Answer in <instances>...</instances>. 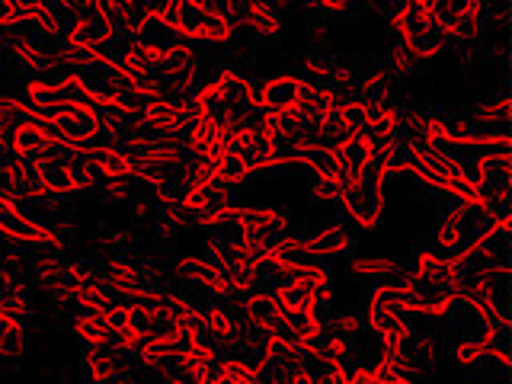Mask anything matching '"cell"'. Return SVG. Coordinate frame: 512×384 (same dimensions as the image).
Listing matches in <instances>:
<instances>
[{
    "label": "cell",
    "instance_id": "6da1fadb",
    "mask_svg": "<svg viewBox=\"0 0 512 384\" xmlns=\"http://www.w3.org/2000/svg\"><path fill=\"white\" fill-rule=\"evenodd\" d=\"M394 36L397 42L407 48L413 58H432L439 55L442 48L452 42L448 39V32L442 29V23L432 16V7L429 4H404L397 13H394Z\"/></svg>",
    "mask_w": 512,
    "mask_h": 384
},
{
    "label": "cell",
    "instance_id": "7a4b0ae2",
    "mask_svg": "<svg viewBox=\"0 0 512 384\" xmlns=\"http://www.w3.org/2000/svg\"><path fill=\"white\" fill-rule=\"evenodd\" d=\"M384 160L372 157L368 167L352 180L349 186H343L340 192V205H346V215L362 224V228H375L378 218H381V208H384Z\"/></svg>",
    "mask_w": 512,
    "mask_h": 384
},
{
    "label": "cell",
    "instance_id": "3957f363",
    "mask_svg": "<svg viewBox=\"0 0 512 384\" xmlns=\"http://www.w3.org/2000/svg\"><path fill=\"white\" fill-rule=\"evenodd\" d=\"M154 13L164 20L167 26H173L186 42H228L231 29L224 26L215 13H208L205 4H160L154 7Z\"/></svg>",
    "mask_w": 512,
    "mask_h": 384
},
{
    "label": "cell",
    "instance_id": "277c9868",
    "mask_svg": "<svg viewBox=\"0 0 512 384\" xmlns=\"http://www.w3.org/2000/svg\"><path fill=\"white\" fill-rule=\"evenodd\" d=\"M509 144H500L496 151L484 154L474 164L471 173V186H474V199L490 208L496 202H509Z\"/></svg>",
    "mask_w": 512,
    "mask_h": 384
},
{
    "label": "cell",
    "instance_id": "5b68a950",
    "mask_svg": "<svg viewBox=\"0 0 512 384\" xmlns=\"http://www.w3.org/2000/svg\"><path fill=\"white\" fill-rule=\"evenodd\" d=\"M39 122L45 125L48 138L58 144H71V148H90V141L100 132L90 106H64Z\"/></svg>",
    "mask_w": 512,
    "mask_h": 384
},
{
    "label": "cell",
    "instance_id": "8992f818",
    "mask_svg": "<svg viewBox=\"0 0 512 384\" xmlns=\"http://www.w3.org/2000/svg\"><path fill=\"white\" fill-rule=\"evenodd\" d=\"M74 80L87 90V96L93 103H112V100H116V93L128 84L119 68H112V64H106L103 58H96V55H90L87 61L77 64Z\"/></svg>",
    "mask_w": 512,
    "mask_h": 384
},
{
    "label": "cell",
    "instance_id": "52a82bcc",
    "mask_svg": "<svg viewBox=\"0 0 512 384\" xmlns=\"http://www.w3.org/2000/svg\"><path fill=\"white\" fill-rule=\"evenodd\" d=\"M77 10V26L71 32V48L77 52H96L109 36H112V23L109 16L103 13V4H74Z\"/></svg>",
    "mask_w": 512,
    "mask_h": 384
},
{
    "label": "cell",
    "instance_id": "ba28073f",
    "mask_svg": "<svg viewBox=\"0 0 512 384\" xmlns=\"http://www.w3.org/2000/svg\"><path fill=\"white\" fill-rule=\"evenodd\" d=\"M0 234L10 237L13 244H29V247L32 244H55V240L42 228H36V224L16 208V202L10 196H4V192H0Z\"/></svg>",
    "mask_w": 512,
    "mask_h": 384
},
{
    "label": "cell",
    "instance_id": "9c48e42d",
    "mask_svg": "<svg viewBox=\"0 0 512 384\" xmlns=\"http://www.w3.org/2000/svg\"><path fill=\"white\" fill-rule=\"evenodd\" d=\"M228 151L240 157V164L250 170H266L276 164V154H272V141L266 132H234L228 135Z\"/></svg>",
    "mask_w": 512,
    "mask_h": 384
},
{
    "label": "cell",
    "instance_id": "30bf717a",
    "mask_svg": "<svg viewBox=\"0 0 512 384\" xmlns=\"http://www.w3.org/2000/svg\"><path fill=\"white\" fill-rule=\"evenodd\" d=\"M301 77H269L266 84L256 90V106H260L266 116H282V112L298 106V93H301Z\"/></svg>",
    "mask_w": 512,
    "mask_h": 384
},
{
    "label": "cell",
    "instance_id": "8fae6325",
    "mask_svg": "<svg viewBox=\"0 0 512 384\" xmlns=\"http://www.w3.org/2000/svg\"><path fill=\"white\" fill-rule=\"evenodd\" d=\"M135 42L144 48V52H151V55H157V58H167L170 52H176L186 39L176 32L173 26H167L164 20H160L157 13H151L148 20L141 23V29L135 32Z\"/></svg>",
    "mask_w": 512,
    "mask_h": 384
},
{
    "label": "cell",
    "instance_id": "7c38bea8",
    "mask_svg": "<svg viewBox=\"0 0 512 384\" xmlns=\"http://www.w3.org/2000/svg\"><path fill=\"white\" fill-rule=\"evenodd\" d=\"M141 119L160 128V132L167 135H176V138H186L189 132V122H192V106H176V103H167V100H151L144 106Z\"/></svg>",
    "mask_w": 512,
    "mask_h": 384
},
{
    "label": "cell",
    "instance_id": "4fadbf2b",
    "mask_svg": "<svg viewBox=\"0 0 512 384\" xmlns=\"http://www.w3.org/2000/svg\"><path fill=\"white\" fill-rule=\"evenodd\" d=\"M48 144H52V138H48L45 125H42L39 119H29V122H23V125L13 132V138H10V151H13L16 157H23V160H39V157L45 154Z\"/></svg>",
    "mask_w": 512,
    "mask_h": 384
},
{
    "label": "cell",
    "instance_id": "5bb4252c",
    "mask_svg": "<svg viewBox=\"0 0 512 384\" xmlns=\"http://www.w3.org/2000/svg\"><path fill=\"white\" fill-rule=\"evenodd\" d=\"M304 247H308L317 260H330V256H343L352 247V234L346 224H330V228L304 237Z\"/></svg>",
    "mask_w": 512,
    "mask_h": 384
},
{
    "label": "cell",
    "instance_id": "9a60e30c",
    "mask_svg": "<svg viewBox=\"0 0 512 384\" xmlns=\"http://www.w3.org/2000/svg\"><path fill=\"white\" fill-rule=\"evenodd\" d=\"M340 106L336 103V96L327 90V87H320V84H308V80H304L301 84V93H298V112L304 119H311V122H320L324 116H330V112Z\"/></svg>",
    "mask_w": 512,
    "mask_h": 384
},
{
    "label": "cell",
    "instance_id": "2e32d148",
    "mask_svg": "<svg viewBox=\"0 0 512 384\" xmlns=\"http://www.w3.org/2000/svg\"><path fill=\"white\" fill-rule=\"evenodd\" d=\"M349 272L359 279H368V282H388L394 276H400V263L394 260V256H352L349 260Z\"/></svg>",
    "mask_w": 512,
    "mask_h": 384
},
{
    "label": "cell",
    "instance_id": "e0dca14e",
    "mask_svg": "<svg viewBox=\"0 0 512 384\" xmlns=\"http://www.w3.org/2000/svg\"><path fill=\"white\" fill-rule=\"evenodd\" d=\"M240 311H244V320H250L253 327L260 330H272L279 324L282 317V304L276 301V295H247L244 304H240Z\"/></svg>",
    "mask_w": 512,
    "mask_h": 384
},
{
    "label": "cell",
    "instance_id": "ac0fdd59",
    "mask_svg": "<svg viewBox=\"0 0 512 384\" xmlns=\"http://www.w3.org/2000/svg\"><path fill=\"white\" fill-rule=\"evenodd\" d=\"M90 160L96 173H100V183L106 180H132V160H128L119 148H93Z\"/></svg>",
    "mask_w": 512,
    "mask_h": 384
},
{
    "label": "cell",
    "instance_id": "d6986e66",
    "mask_svg": "<svg viewBox=\"0 0 512 384\" xmlns=\"http://www.w3.org/2000/svg\"><path fill=\"white\" fill-rule=\"evenodd\" d=\"M74 333L84 340L87 346H112V349H122L119 346V333L106 327V320L100 314H80L74 320Z\"/></svg>",
    "mask_w": 512,
    "mask_h": 384
},
{
    "label": "cell",
    "instance_id": "ffe728a7",
    "mask_svg": "<svg viewBox=\"0 0 512 384\" xmlns=\"http://www.w3.org/2000/svg\"><path fill=\"white\" fill-rule=\"evenodd\" d=\"M103 13L109 16L112 29L132 32L135 36V32L141 29V23L154 13V7L151 4H103Z\"/></svg>",
    "mask_w": 512,
    "mask_h": 384
},
{
    "label": "cell",
    "instance_id": "44dd1931",
    "mask_svg": "<svg viewBox=\"0 0 512 384\" xmlns=\"http://www.w3.org/2000/svg\"><path fill=\"white\" fill-rule=\"evenodd\" d=\"M336 164H340V173L346 176V183H352L356 176L368 167V160H372V151H368V144L362 138H349L343 148H336Z\"/></svg>",
    "mask_w": 512,
    "mask_h": 384
},
{
    "label": "cell",
    "instance_id": "7402d4cb",
    "mask_svg": "<svg viewBox=\"0 0 512 384\" xmlns=\"http://www.w3.org/2000/svg\"><path fill=\"white\" fill-rule=\"evenodd\" d=\"M282 327L292 330L298 336L301 346H311L320 333H324V320H320L317 311H282Z\"/></svg>",
    "mask_w": 512,
    "mask_h": 384
},
{
    "label": "cell",
    "instance_id": "603a6c76",
    "mask_svg": "<svg viewBox=\"0 0 512 384\" xmlns=\"http://www.w3.org/2000/svg\"><path fill=\"white\" fill-rule=\"evenodd\" d=\"M349 138H356L349 132V125L343 119V109L336 106L330 116L320 119V141H317V148H324V151H336V148H343V144Z\"/></svg>",
    "mask_w": 512,
    "mask_h": 384
},
{
    "label": "cell",
    "instance_id": "cb8c5ba5",
    "mask_svg": "<svg viewBox=\"0 0 512 384\" xmlns=\"http://www.w3.org/2000/svg\"><path fill=\"white\" fill-rule=\"evenodd\" d=\"M132 48H135V36L132 32H119V29H112V36L96 48V58H103L106 64H112V68H125V61L128 55H132Z\"/></svg>",
    "mask_w": 512,
    "mask_h": 384
},
{
    "label": "cell",
    "instance_id": "d4e9b609",
    "mask_svg": "<svg viewBox=\"0 0 512 384\" xmlns=\"http://www.w3.org/2000/svg\"><path fill=\"white\" fill-rule=\"evenodd\" d=\"M244 26H250L256 36H276L279 26H282V16L276 7L269 4H247L244 7Z\"/></svg>",
    "mask_w": 512,
    "mask_h": 384
},
{
    "label": "cell",
    "instance_id": "484cf974",
    "mask_svg": "<svg viewBox=\"0 0 512 384\" xmlns=\"http://www.w3.org/2000/svg\"><path fill=\"white\" fill-rule=\"evenodd\" d=\"M208 164H212V183L221 186V189H231V186L247 180V167L240 164V157L231 154V151L215 157V160H208Z\"/></svg>",
    "mask_w": 512,
    "mask_h": 384
},
{
    "label": "cell",
    "instance_id": "4316f807",
    "mask_svg": "<svg viewBox=\"0 0 512 384\" xmlns=\"http://www.w3.org/2000/svg\"><path fill=\"white\" fill-rule=\"evenodd\" d=\"M256 372L250 365H244L240 359L224 356L215 362V372H212V384H253Z\"/></svg>",
    "mask_w": 512,
    "mask_h": 384
},
{
    "label": "cell",
    "instance_id": "83f0119b",
    "mask_svg": "<svg viewBox=\"0 0 512 384\" xmlns=\"http://www.w3.org/2000/svg\"><path fill=\"white\" fill-rule=\"evenodd\" d=\"M26 352V327L13 324L4 314H0V356L4 359H16Z\"/></svg>",
    "mask_w": 512,
    "mask_h": 384
},
{
    "label": "cell",
    "instance_id": "f1b7e54d",
    "mask_svg": "<svg viewBox=\"0 0 512 384\" xmlns=\"http://www.w3.org/2000/svg\"><path fill=\"white\" fill-rule=\"evenodd\" d=\"M484 349H487L490 359H496L500 365H509V320H500V324H493L487 330Z\"/></svg>",
    "mask_w": 512,
    "mask_h": 384
},
{
    "label": "cell",
    "instance_id": "f546056e",
    "mask_svg": "<svg viewBox=\"0 0 512 384\" xmlns=\"http://www.w3.org/2000/svg\"><path fill=\"white\" fill-rule=\"evenodd\" d=\"M484 356H487L484 340H461V343H455V359L461 365H474V362H480Z\"/></svg>",
    "mask_w": 512,
    "mask_h": 384
}]
</instances>
